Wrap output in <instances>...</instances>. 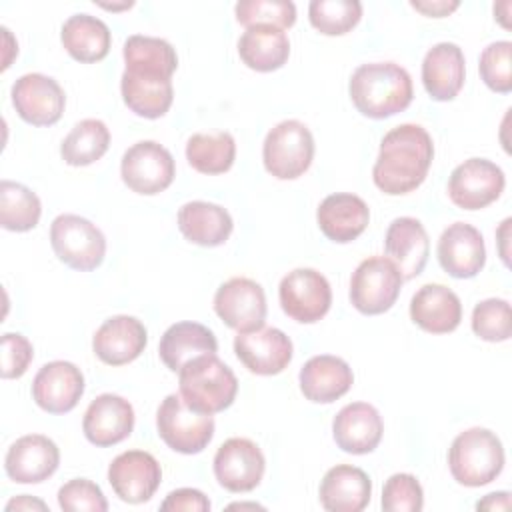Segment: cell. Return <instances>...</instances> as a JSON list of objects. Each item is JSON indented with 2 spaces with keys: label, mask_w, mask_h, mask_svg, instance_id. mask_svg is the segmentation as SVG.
Instances as JSON below:
<instances>
[{
  "label": "cell",
  "mask_w": 512,
  "mask_h": 512,
  "mask_svg": "<svg viewBox=\"0 0 512 512\" xmlns=\"http://www.w3.org/2000/svg\"><path fill=\"white\" fill-rule=\"evenodd\" d=\"M402 282L404 278L390 258L370 256L358 264L350 278V302L366 316L382 314L398 300Z\"/></svg>",
  "instance_id": "cell-8"
},
{
  "label": "cell",
  "mask_w": 512,
  "mask_h": 512,
  "mask_svg": "<svg viewBox=\"0 0 512 512\" xmlns=\"http://www.w3.org/2000/svg\"><path fill=\"white\" fill-rule=\"evenodd\" d=\"M320 504L328 512H360L372 496V482L362 468L338 464L320 482Z\"/></svg>",
  "instance_id": "cell-28"
},
{
  "label": "cell",
  "mask_w": 512,
  "mask_h": 512,
  "mask_svg": "<svg viewBox=\"0 0 512 512\" xmlns=\"http://www.w3.org/2000/svg\"><path fill=\"white\" fill-rule=\"evenodd\" d=\"M122 56L126 62V72L172 78L178 68V56L172 44L156 36H128L122 48Z\"/></svg>",
  "instance_id": "cell-34"
},
{
  "label": "cell",
  "mask_w": 512,
  "mask_h": 512,
  "mask_svg": "<svg viewBox=\"0 0 512 512\" xmlns=\"http://www.w3.org/2000/svg\"><path fill=\"white\" fill-rule=\"evenodd\" d=\"M412 8H416L418 12L426 14V16H432V18H442V16H448L450 12H454L460 2H446V0H438V2H418V0H412L410 2Z\"/></svg>",
  "instance_id": "cell-46"
},
{
  "label": "cell",
  "mask_w": 512,
  "mask_h": 512,
  "mask_svg": "<svg viewBox=\"0 0 512 512\" xmlns=\"http://www.w3.org/2000/svg\"><path fill=\"white\" fill-rule=\"evenodd\" d=\"M298 380L306 400L332 404L352 388L354 374L346 360L330 354H318L300 368Z\"/></svg>",
  "instance_id": "cell-26"
},
{
  "label": "cell",
  "mask_w": 512,
  "mask_h": 512,
  "mask_svg": "<svg viewBox=\"0 0 512 512\" xmlns=\"http://www.w3.org/2000/svg\"><path fill=\"white\" fill-rule=\"evenodd\" d=\"M178 228L192 244L214 248L230 238L234 222L226 208L204 200H192L178 210Z\"/></svg>",
  "instance_id": "cell-29"
},
{
  "label": "cell",
  "mask_w": 512,
  "mask_h": 512,
  "mask_svg": "<svg viewBox=\"0 0 512 512\" xmlns=\"http://www.w3.org/2000/svg\"><path fill=\"white\" fill-rule=\"evenodd\" d=\"M34 358L32 344L26 336L18 332H6L2 336V378L12 380L26 374L30 362Z\"/></svg>",
  "instance_id": "cell-44"
},
{
  "label": "cell",
  "mask_w": 512,
  "mask_h": 512,
  "mask_svg": "<svg viewBox=\"0 0 512 512\" xmlns=\"http://www.w3.org/2000/svg\"><path fill=\"white\" fill-rule=\"evenodd\" d=\"M234 14L246 28L274 26L284 30L296 22V6L290 0H240Z\"/></svg>",
  "instance_id": "cell-39"
},
{
  "label": "cell",
  "mask_w": 512,
  "mask_h": 512,
  "mask_svg": "<svg viewBox=\"0 0 512 512\" xmlns=\"http://www.w3.org/2000/svg\"><path fill=\"white\" fill-rule=\"evenodd\" d=\"M348 92L356 110L382 120L406 110L412 102V78L394 62H368L354 70Z\"/></svg>",
  "instance_id": "cell-2"
},
{
  "label": "cell",
  "mask_w": 512,
  "mask_h": 512,
  "mask_svg": "<svg viewBox=\"0 0 512 512\" xmlns=\"http://www.w3.org/2000/svg\"><path fill=\"white\" fill-rule=\"evenodd\" d=\"M236 158V142L230 132L192 134L186 142V160L200 174H224Z\"/></svg>",
  "instance_id": "cell-35"
},
{
  "label": "cell",
  "mask_w": 512,
  "mask_h": 512,
  "mask_svg": "<svg viewBox=\"0 0 512 512\" xmlns=\"http://www.w3.org/2000/svg\"><path fill=\"white\" fill-rule=\"evenodd\" d=\"M218 340L214 332L198 322H176L160 338L158 354L168 370L180 372L184 364L202 356L216 354Z\"/></svg>",
  "instance_id": "cell-30"
},
{
  "label": "cell",
  "mask_w": 512,
  "mask_h": 512,
  "mask_svg": "<svg viewBox=\"0 0 512 512\" xmlns=\"http://www.w3.org/2000/svg\"><path fill=\"white\" fill-rule=\"evenodd\" d=\"M424 508V492L416 476L392 474L382 490V510L386 512H420Z\"/></svg>",
  "instance_id": "cell-42"
},
{
  "label": "cell",
  "mask_w": 512,
  "mask_h": 512,
  "mask_svg": "<svg viewBox=\"0 0 512 512\" xmlns=\"http://www.w3.org/2000/svg\"><path fill=\"white\" fill-rule=\"evenodd\" d=\"M478 510H508L510 508V494L508 492H492L488 496H484V500H480L476 504Z\"/></svg>",
  "instance_id": "cell-47"
},
{
  "label": "cell",
  "mask_w": 512,
  "mask_h": 512,
  "mask_svg": "<svg viewBox=\"0 0 512 512\" xmlns=\"http://www.w3.org/2000/svg\"><path fill=\"white\" fill-rule=\"evenodd\" d=\"M84 394V374L66 360L44 364L32 382L34 402L50 414L70 412Z\"/></svg>",
  "instance_id": "cell-17"
},
{
  "label": "cell",
  "mask_w": 512,
  "mask_h": 512,
  "mask_svg": "<svg viewBox=\"0 0 512 512\" xmlns=\"http://www.w3.org/2000/svg\"><path fill=\"white\" fill-rule=\"evenodd\" d=\"M452 478L468 488L486 486L496 480L504 468V446L488 428H468L460 432L448 450Z\"/></svg>",
  "instance_id": "cell-4"
},
{
  "label": "cell",
  "mask_w": 512,
  "mask_h": 512,
  "mask_svg": "<svg viewBox=\"0 0 512 512\" xmlns=\"http://www.w3.org/2000/svg\"><path fill=\"white\" fill-rule=\"evenodd\" d=\"M32 508L46 510L48 506H46L42 500L30 498L28 494H22V496H18V498H14V500H10V502L6 504V510H8V512H10V510H32Z\"/></svg>",
  "instance_id": "cell-48"
},
{
  "label": "cell",
  "mask_w": 512,
  "mask_h": 512,
  "mask_svg": "<svg viewBox=\"0 0 512 512\" xmlns=\"http://www.w3.org/2000/svg\"><path fill=\"white\" fill-rule=\"evenodd\" d=\"M278 298L288 318L300 324H314L328 314L332 288L318 270L296 268L280 280Z\"/></svg>",
  "instance_id": "cell-10"
},
{
  "label": "cell",
  "mask_w": 512,
  "mask_h": 512,
  "mask_svg": "<svg viewBox=\"0 0 512 512\" xmlns=\"http://www.w3.org/2000/svg\"><path fill=\"white\" fill-rule=\"evenodd\" d=\"M472 330L486 342H504L512 334V314L508 300L486 298L472 310Z\"/></svg>",
  "instance_id": "cell-40"
},
{
  "label": "cell",
  "mask_w": 512,
  "mask_h": 512,
  "mask_svg": "<svg viewBox=\"0 0 512 512\" xmlns=\"http://www.w3.org/2000/svg\"><path fill=\"white\" fill-rule=\"evenodd\" d=\"M120 176L132 192L154 196L172 184L176 164L168 148L154 140H140L124 152Z\"/></svg>",
  "instance_id": "cell-9"
},
{
  "label": "cell",
  "mask_w": 512,
  "mask_h": 512,
  "mask_svg": "<svg viewBox=\"0 0 512 512\" xmlns=\"http://www.w3.org/2000/svg\"><path fill=\"white\" fill-rule=\"evenodd\" d=\"M134 2H124V4H100L106 10H122V8H130Z\"/></svg>",
  "instance_id": "cell-49"
},
{
  "label": "cell",
  "mask_w": 512,
  "mask_h": 512,
  "mask_svg": "<svg viewBox=\"0 0 512 512\" xmlns=\"http://www.w3.org/2000/svg\"><path fill=\"white\" fill-rule=\"evenodd\" d=\"M214 476L228 492L254 490L266 470V460L256 442L228 438L214 454Z\"/></svg>",
  "instance_id": "cell-14"
},
{
  "label": "cell",
  "mask_w": 512,
  "mask_h": 512,
  "mask_svg": "<svg viewBox=\"0 0 512 512\" xmlns=\"http://www.w3.org/2000/svg\"><path fill=\"white\" fill-rule=\"evenodd\" d=\"M314 158V136L300 120L278 122L264 138V168L278 180L302 176Z\"/></svg>",
  "instance_id": "cell-5"
},
{
  "label": "cell",
  "mask_w": 512,
  "mask_h": 512,
  "mask_svg": "<svg viewBox=\"0 0 512 512\" xmlns=\"http://www.w3.org/2000/svg\"><path fill=\"white\" fill-rule=\"evenodd\" d=\"M160 510L164 512H206L210 510V500L204 496V492L196 488H178L172 490L166 500L160 504Z\"/></svg>",
  "instance_id": "cell-45"
},
{
  "label": "cell",
  "mask_w": 512,
  "mask_h": 512,
  "mask_svg": "<svg viewBox=\"0 0 512 512\" xmlns=\"http://www.w3.org/2000/svg\"><path fill=\"white\" fill-rule=\"evenodd\" d=\"M148 342L144 324L128 314L108 318L92 338L94 354L108 366H122L136 360Z\"/></svg>",
  "instance_id": "cell-21"
},
{
  "label": "cell",
  "mask_w": 512,
  "mask_h": 512,
  "mask_svg": "<svg viewBox=\"0 0 512 512\" xmlns=\"http://www.w3.org/2000/svg\"><path fill=\"white\" fill-rule=\"evenodd\" d=\"M12 104L24 122L32 126H52L62 118L66 96L54 78L30 72L14 82Z\"/></svg>",
  "instance_id": "cell-13"
},
{
  "label": "cell",
  "mask_w": 512,
  "mask_h": 512,
  "mask_svg": "<svg viewBox=\"0 0 512 512\" xmlns=\"http://www.w3.org/2000/svg\"><path fill=\"white\" fill-rule=\"evenodd\" d=\"M110 146V130L98 118L80 120L60 144L62 160L70 166H88L100 160Z\"/></svg>",
  "instance_id": "cell-36"
},
{
  "label": "cell",
  "mask_w": 512,
  "mask_h": 512,
  "mask_svg": "<svg viewBox=\"0 0 512 512\" xmlns=\"http://www.w3.org/2000/svg\"><path fill=\"white\" fill-rule=\"evenodd\" d=\"M384 422L380 412L368 402L346 404L332 422V436L340 450L348 454H368L382 440Z\"/></svg>",
  "instance_id": "cell-22"
},
{
  "label": "cell",
  "mask_w": 512,
  "mask_h": 512,
  "mask_svg": "<svg viewBox=\"0 0 512 512\" xmlns=\"http://www.w3.org/2000/svg\"><path fill=\"white\" fill-rule=\"evenodd\" d=\"M120 92L124 104L136 116L150 120L164 116L174 100L172 80L154 74H136L124 70L120 80Z\"/></svg>",
  "instance_id": "cell-31"
},
{
  "label": "cell",
  "mask_w": 512,
  "mask_h": 512,
  "mask_svg": "<svg viewBox=\"0 0 512 512\" xmlns=\"http://www.w3.org/2000/svg\"><path fill=\"white\" fill-rule=\"evenodd\" d=\"M60 464V450L54 440L42 434L18 438L6 452L4 470L18 484H38L48 480Z\"/></svg>",
  "instance_id": "cell-19"
},
{
  "label": "cell",
  "mask_w": 512,
  "mask_h": 512,
  "mask_svg": "<svg viewBox=\"0 0 512 512\" xmlns=\"http://www.w3.org/2000/svg\"><path fill=\"white\" fill-rule=\"evenodd\" d=\"M234 352L248 372L274 376L290 364L294 348L282 330L262 326L252 332H240L234 338Z\"/></svg>",
  "instance_id": "cell-16"
},
{
  "label": "cell",
  "mask_w": 512,
  "mask_h": 512,
  "mask_svg": "<svg viewBox=\"0 0 512 512\" xmlns=\"http://www.w3.org/2000/svg\"><path fill=\"white\" fill-rule=\"evenodd\" d=\"M160 480L158 460L144 450H126L108 466V482L114 494L128 504L148 502L158 490Z\"/></svg>",
  "instance_id": "cell-15"
},
{
  "label": "cell",
  "mask_w": 512,
  "mask_h": 512,
  "mask_svg": "<svg viewBox=\"0 0 512 512\" xmlns=\"http://www.w3.org/2000/svg\"><path fill=\"white\" fill-rule=\"evenodd\" d=\"M158 436L180 454L202 452L214 436L212 414L192 410L180 394H168L156 412Z\"/></svg>",
  "instance_id": "cell-7"
},
{
  "label": "cell",
  "mask_w": 512,
  "mask_h": 512,
  "mask_svg": "<svg viewBox=\"0 0 512 512\" xmlns=\"http://www.w3.org/2000/svg\"><path fill=\"white\" fill-rule=\"evenodd\" d=\"M240 60L256 72H272L286 64L290 40L284 30L274 26H252L238 40Z\"/></svg>",
  "instance_id": "cell-33"
},
{
  "label": "cell",
  "mask_w": 512,
  "mask_h": 512,
  "mask_svg": "<svg viewBox=\"0 0 512 512\" xmlns=\"http://www.w3.org/2000/svg\"><path fill=\"white\" fill-rule=\"evenodd\" d=\"M180 396L202 414H216L232 406L238 394L236 374L216 354H202L178 372Z\"/></svg>",
  "instance_id": "cell-3"
},
{
  "label": "cell",
  "mask_w": 512,
  "mask_h": 512,
  "mask_svg": "<svg viewBox=\"0 0 512 512\" xmlns=\"http://www.w3.org/2000/svg\"><path fill=\"white\" fill-rule=\"evenodd\" d=\"M58 506L66 512H106L108 502L100 486L88 478L68 480L58 490Z\"/></svg>",
  "instance_id": "cell-43"
},
{
  "label": "cell",
  "mask_w": 512,
  "mask_h": 512,
  "mask_svg": "<svg viewBox=\"0 0 512 512\" xmlns=\"http://www.w3.org/2000/svg\"><path fill=\"white\" fill-rule=\"evenodd\" d=\"M410 318L430 334H448L460 326L462 304L444 284H424L410 300Z\"/></svg>",
  "instance_id": "cell-27"
},
{
  "label": "cell",
  "mask_w": 512,
  "mask_h": 512,
  "mask_svg": "<svg viewBox=\"0 0 512 512\" xmlns=\"http://www.w3.org/2000/svg\"><path fill=\"white\" fill-rule=\"evenodd\" d=\"M60 40L66 52L84 64L100 62L110 52V28L96 16L74 14L62 24Z\"/></svg>",
  "instance_id": "cell-32"
},
{
  "label": "cell",
  "mask_w": 512,
  "mask_h": 512,
  "mask_svg": "<svg viewBox=\"0 0 512 512\" xmlns=\"http://www.w3.org/2000/svg\"><path fill=\"white\" fill-rule=\"evenodd\" d=\"M82 430L86 440L94 446H114L132 434L134 408L118 394H100L86 408Z\"/></svg>",
  "instance_id": "cell-20"
},
{
  "label": "cell",
  "mask_w": 512,
  "mask_h": 512,
  "mask_svg": "<svg viewBox=\"0 0 512 512\" xmlns=\"http://www.w3.org/2000/svg\"><path fill=\"white\" fill-rule=\"evenodd\" d=\"M438 262L452 278H474L486 264L482 234L466 222L450 224L438 238Z\"/></svg>",
  "instance_id": "cell-18"
},
{
  "label": "cell",
  "mask_w": 512,
  "mask_h": 512,
  "mask_svg": "<svg viewBox=\"0 0 512 512\" xmlns=\"http://www.w3.org/2000/svg\"><path fill=\"white\" fill-rule=\"evenodd\" d=\"M50 244L60 262L80 272L98 268L106 256L102 230L78 214H60L52 220Z\"/></svg>",
  "instance_id": "cell-6"
},
{
  "label": "cell",
  "mask_w": 512,
  "mask_h": 512,
  "mask_svg": "<svg viewBox=\"0 0 512 512\" xmlns=\"http://www.w3.org/2000/svg\"><path fill=\"white\" fill-rule=\"evenodd\" d=\"M478 70L490 90L508 94L512 90V42L498 40L488 44L480 54Z\"/></svg>",
  "instance_id": "cell-41"
},
{
  "label": "cell",
  "mask_w": 512,
  "mask_h": 512,
  "mask_svg": "<svg viewBox=\"0 0 512 512\" xmlns=\"http://www.w3.org/2000/svg\"><path fill=\"white\" fill-rule=\"evenodd\" d=\"M464 76L466 62L458 44L440 42L426 52L422 60V84L432 100H454L464 86Z\"/></svg>",
  "instance_id": "cell-25"
},
{
  "label": "cell",
  "mask_w": 512,
  "mask_h": 512,
  "mask_svg": "<svg viewBox=\"0 0 512 512\" xmlns=\"http://www.w3.org/2000/svg\"><path fill=\"white\" fill-rule=\"evenodd\" d=\"M214 312L238 334L258 330L266 320L264 288L244 276L230 278L214 294Z\"/></svg>",
  "instance_id": "cell-12"
},
{
  "label": "cell",
  "mask_w": 512,
  "mask_h": 512,
  "mask_svg": "<svg viewBox=\"0 0 512 512\" xmlns=\"http://www.w3.org/2000/svg\"><path fill=\"white\" fill-rule=\"evenodd\" d=\"M506 178L500 166L486 158H468L448 178V196L462 210H480L500 198Z\"/></svg>",
  "instance_id": "cell-11"
},
{
  "label": "cell",
  "mask_w": 512,
  "mask_h": 512,
  "mask_svg": "<svg viewBox=\"0 0 512 512\" xmlns=\"http://www.w3.org/2000/svg\"><path fill=\"white\" fill-rule=\"evenodd\" d=\"M316 222L328 240L348 244L366 230L370 222V210L360 196L350 192H336L320 202L316 210Z\"/></svg>",
  "instance_id": "cell-24"
},
{
  "label": "cell",
  "mask_w": 512,
  "mask_h": 512,
  "mask_svg": "<svg viewBox=\"0 0 512 512\" xmlns=\"http://www.w3.org/2000/svg\"><path fill=\"white\" fill-rule=\"evenodd\" d=\"M308 18L320 34L342 36L360 22L362 4L358 0H312Z\"/></svg>",
  "instance_id": "cell-38"
},
{
  "label": "cell",
  "mask_w": 512,
  "mask_h": 512,
  "mask_svg": "<svg viewBox=\"0 0 512 512\" xmlns=\"http://www.w3.org/2000/svg\"><path fill=\"white\" fill-rule=\"evenodd\" d=\"M386 256L396 264L404 280L416 278L430 254V240L420 220L412 216L394 218L384 236Z\"/></svg>",
  "instance_id": "cell-23"
},
{
  "label": "cell",
  "mask_w": 512,
  "mask_h": 512,
  "mask_svg": "<svg viewBox=\"0 0 512 512\" xmlns=\"http://www.w3.org/2000/svg\"><path fill=\"white\" fill-rule=\"evenodd\" d=\"M42 214L40 198L24 184L0 182V224L10 232H28L36 228Z\"/></svg>",
  "instance_id": "cell-37"
},
{
  "label": "cell",
  "mask_w": 512,
  "mask_h": 512,
  "mask_svg": "<svg viewBox=\"0 0 512 512\" xmlns=\"http://www.w3.org/2000/svg\"><path fill=\"white\" fill-rule=\"evenodd\" d=\"M432 158L430 134L418 124H400L382 138L372 180L388 196L408 194L426 180Z\"/></svg>",
  "instance_id": "cell-1"
}]
</instances>
